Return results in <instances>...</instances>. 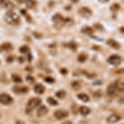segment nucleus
I'll return each mask as SVG.
<instances>
[{
    "label": "nucleus",
    "instance_id": "f257e3e1",
    "mask_svg": "<svg viewBox=\"0 0 124 124\" xmlns=\"http://www.w3.org/2000/svg\"><path fill=\"white\" fill-rule=\"evenodd\" d=\"M4 21L9 25L16 26L20 23V17L13 11H8L4 14Z\"/></svg>",
    "mask_w": 124,
    "mask_h": 124
},
{
    "label": "nucleus",
    "instance_id": "f03ea898",
    "mask_svg": "<svg viewBox=\"0 0 124 124\" xmlns=\"http://www.w3.org/2000/svg\"><path fill=\"white\" fill-rule=\"evenodd\" d=\"M41 103V99L39 98H32L28 101L27 105V110H26V113H30L32 110L37 108V106H39Z\"/></svg>",
    "mask_w": 124,
    "mask_h": 124
},
{
    "label": "nucleus",
    "instance_id": "7ed1b4c3",
    "mask_svg": "<svg viewBox=\"0 0 124 124\" xmlns=\"http://www.w3.org/2000/svg\"><path fill=\"white\" fill-rule=\"evenodd\" d=\"M64 20L65 18L63 17V16L60 13H55V15L52 17V21L55 23V27H56L57 29L61 28L64 26Z\"/></svg>",
    "mask_w": 124,
    "mask_h": 124
},
{
    "label": "nucleus",
    "instance_id": "20e7f679",
    "mask_svg": "<svg viewBox=\"0 0 124 124\" xmlns=\"http://www.w3.org/2000/svg\"><path fill=\"white\" fill-rule=\"evenodd\" d=\"M123 61V59L119 56L118 55H112L108 59V62L112 65H114V66H117Z\"/></svg>",
    "mask_w": 124,
    "mask_h": 124
},
{
    "label": "nucleus",
    "instance_id": "39448f33",
    "mask_svg": "<svg viewBox=\"0 0 124 124\" xmlns=\"http://www.w3.org/2000/svg\"><path fill=\"white\" fill-rule=\"evenodd\" d=\"M13 98L8 93H0V103L3 105H8L13 103Z\"/></svg>",
    "mask_w": 124,
    "mask_h": 124
},
{
    "label": "nucleus",
    "instance_id": "423d86ee",
    "mask_svg": "<svg viewBox=\"0 0 124 124\" xmlns=\"http://www.w3.org/2000/svg\"><path fill=\"white\" fill-rule=\"evenodd\" d=\"M54 116L58 120H61L64 119L65 117H67L69 116V113L66 110H64V109H58L54 113Z\"/></svg>",
    "mask_w": 124,
    "mask_h": 124
},
{
    "label": "nucleus",
    "instance_id": "0eeeda50",
    "mask_svg": "<svg viewBox=\"0 0 124 124\" xmlns=\"http://www.w3.org/2000/svg\"><path fill=\"white\" fill-rule=\"evenodd\" d=\"M79 13L85 17H89L92 15V10L87 7H83L79 9Z\"/></svg>",
    "mask_w": 124,
    "mask_h": 124
},
{
    "label": "nucleus",
    "instance_id": "6e6552de",
    "mask_svg": "<svg viewBox=\"0 0 124 124\" xmlns=\"http://www.w3.org/2000/svg\"><path fill=\"white\" fill-rule=\"evenodd\" d=\"M117 90V84H116V82H113V83L110 84V85L108 86L107 92L109 95L115 94Z\"/></svg>",
    "mask_w": 124,
    "mask_h": 124
},
{
    "label": "nucleus",
    "instance_id": "1a4fd4ad",
    "mask_svg": "<svg viewBox=\"0 0 124 124\" xmlns=\"http://www.w3.org/2000/svg\"><path fill=\"white\" fill-rule=\"evenodd\" d=\"M120 119H121V117L117 114H111L107 118V122L109 124H114L116 123H117Z\"/></svg>",
    "mask_w": 124,
    "mask_h": 124
},
{
    "label": "nucleus",
    "instance_id": "9d476101",
    "mask_svg": "<svg viewBox=\"0 0 124 124\" xmlns=\"http://www.w3.org/2000/svg\"><path fill=\"white\" fill-rule=\"evenodd\" d=\"M107 44L110 47L113 48V49H115V50H118L120 49V47H121V45H120L117 41H115L114 39H108L107 41Z\"/></svg>",
    "mask_w": 124,
    "mask_h": 124
},
{
    "label": "nucleus",
    "instance_id": "9b49d317",
    "mask_svg": "<svg viewBox=\"0 0 124 124\" xmlns=\"http://www.w3.org/2000/svg\"><path fill=\"white\" fill-rule=\"evenodd\" d=\"M13 91L15 93H26L28 92V88L24 86V87H18V86H16L13 89Z\"/></svg>",
    "mask_w": 124,
    "mask_h": 124
},
{
    "label": "nucleus",
    "instance_id": "f8f14e48",
    "mask_svg": "<svg viewBox=\"0 0 124 124\" xmlns=\"http://www.w3.org/2000/svg\"><path fill=\"white\" fill-rule=\"evenodd\" d=\"M0 48H1L2 51H6V52H9V51H13V46L10 42H4L3 45L0 46Z\"/></svg>",
    "mask_w": 124,
    "mask_h": 124
},
{
    "label": "nucleus",
    "instance_id": "ddd939ff",
    "mask_svg": "<svg viewBox=\"0 0 124 124\" xmlns=\"http://www.w3.org/2000/svg\"><path fill=\"white\" fill-rule=\"evenodd\" d=\"M45 86L41 84H37V85H35L34 87V91H35L36 93L37 94H42V93L45 92Z\"/></svg>",
    "mask_w": 124,
    "mask_h": 124
},
{
    "label": "nucleus",
    "instance_id": "4468645a",
    "mask_svg": "<svg viewBox=\"0 0 124 124\" xmlns=\"http://www.w3.org/2000/svg\"><path fill=\"white\" fill-rule=\"evenodd\" d=\"M48 113V108L46 106H41V107L39 108L38 110H37V116L38 117H44V116H46L47 114Z\"/></svg>",
    "mask_w": 124,
    "mask_h": 124
},
{
    "label": "nucleus",
    "instance_id": "2eb2a0df",
    "mask_svg": "<svg viewBox=\"0 0 124 124\" xmlns=\"http://www.w3.org/2000/svg\"><path fill=\"white\" fill-rule=\"evenodd\" d=\"M10 6L13 7V4L9 0H0V8H9Z\"/></svg>",
    "mask_w": 124,
    "mask_h": 124
},
{
    "label": "nucleus",
    "instance_id": "dca6fc26",
    "mask_svg": "<svg viewBox=\"0 0 124 124\" xmlns=\"http://www.w3.org/2000/svg\"><path fill=\"white\" fill-rule=\"evenodd\" d=\"M90 112H91L90 108L86 107V106H81V107L79 108V113H80L83 116L89 115V113H90Z\"/></svg>",
    "mask_w": 124,
    "mask_h": 124
},
{
    "label": "nucleus",
    "instance_id": "f3484780",
    "mask_svg": "<svg viewBox=\"0 0 124 124\" xmlns=\"http://www.w3.org/2000/svg\"><path fill=\"white\" fill-rule=\"evenodd\" d=\"M77 97L79 100L83 101L84 103H88V102L89 101V96L88 94H86V93H79V94L77 95Z\"/></svg>",
    "mask_w": 124,
    "mask_h": 124
},
{
    "label": "nucleus",
    "instance_id": "a211bd4d",
    "mask_svg": "<svg viewBox=\"0 0 124 124\" xmlns=\"http://www.w3.org/2000/svg\"><path fill=\"white\" fill-rule=\"evenodd\" d=\"M81 31L83 33L86 34V35H92L93 33V29L90 27H88V26H85L83 28L81 29Z\"/></svg>",
    "mask_w": 124,
    "mask_h": 124
},
{
    "label": "nucleus",
    "instance_id": "6ab92c4d",
    "mask_svg": "<svg viewBox=\"0 0 124 124\" xmlns=\"http://www.w3.org/2000/svg\"><path fill=\"white\" fill-rule=\"evenodd\" d=\"M87 59H88V55H86L85 53L79 54V55H78V58H77L78 61L80 62V63H84V62H85L86 61H87Z\"/></svg>",
    "mask_w": 124,
    "mask_h": 124
},
{
    "label": "nucleus",
    "instance_id": "aec40b11",
    "mask_svg": "<svg viewBox=\"0 0 124 124\" xmlns=\"http://www.w3.org/2000/svg\"><path fill=\"white\" fill-rule=\"evenodd\" d=\"M71 87L73 88V89H75V90H79V89H80L81 87V84L79 81H73L71 83Z\"/></svg>",
    "mask_w": 124,
    "mask_h": 124
},
{
    "label": "nucleus",
    "instance_id": "412c9836",
    "mask_svg": "<svg viewBox=\"0 0 124 124\" xmlns=\"http://www.w3.org/2000/svg\"><path fill=\"white\" fill-rule=\"evenodd\" d=\"M12 79H13V82L17 83V84L23 82V79H22L18 75H15V74H13V75H12Z\"/></svg>",
    "mask_w": 124,
    "mask_h": 124
},
{
    "label": "nucleus",
    "instance_id": "4be33fe9",
    "mask_svg": "<svg viewBox=\"0 0 124 124\" xmlns=\"http://www.w3.org/2000/svg\"><path fill=\"white\" fill-rule=\"evenodd\" d=\"M25 3H26V6H27V8H32L36 5L35 0H26Z\"/></svg>",
    "mask_w": 124,
    "mask_h": 124
},
{
    "label": "nucleus",
    "instance_id": "5701e85b",
    "mask_svg": "<svg viewBox=\"0 0 124 124\" xmlns=\"http://www.w3.org/2000/svg\"><path fill=\"white\" fill-rule=\"evenodd\" d=\"M55 96H56L57 98H59V99H62L66 96V93H65V90H59L55 93Z\"/></svg>",
    "mask_w": 124,
    "mask_h": 124
},
{
    "label": "nucleus",
    "instance_id": "b1692460",
    "mask_svg": "<svg viewBox=\"0 0 124 124\" xmlns=\"http://www.w3.org/2000/svg\"><path fill=\"white\" fill-rule=\"evenodd\" d=\"M47 103L51 106H57L58 105V102L55 100V99H53V98H51V97L47 98Z\"/></svg>",
    "mask_w": 124,
    "mask_h": 124
},
{
    "label": "nucleus",
    "instance_id": "393cba45",
    "mask_svg": "<svg viewBox=\"0 0 124 124\" xmlns=\"http://www.w3.org/2000/svg\"><path fill=\"white\" fill-rule=\"evenodd\" d=\"M121 9V6H120L118 3H114L110 7V10L112 12H117Z\"/></svg>",
    "mask_w": 124,
    "mask_h": 124
},
{
    "label": "nucleus",
    "instance_id": "a878e982",
    "mask_svg": "<svg viewBox=\"0 0 124 124\" xmlns=\"http://www.w3.org/2000/svg\"><path fill=\"white\" fill-rule=\"evenodd\" d=\"M116 84H117V90L123 93V89H124L123 82V81L118 80L117 82H116Z\"/></svg>",
    "mask_w": 124,
    "mask_h": 124
},
{
    "label": "nucleus",
    "instance_id": "bb28decb",
    "mask_svg": "<svg viewBox=\"0 0 124 124\" xmlns=\"http://www.w3.org/2000/svg\"><path fill=\"white\" fill-rule=\"evenodd\" d=\"M66 46L67 47H69L70 49H71L73 51H76V48H77V46H76V44H75L74 41H71V42H69L68 44H66Z\"/></svg>",
    "mask_w": 124,
    "mask_h": 124
},
{
    "label": "nucleus",
    "instance_id": "cd10ccee",
    "mask_svg": "<svg viewBox=\"0 0 124 124\" xmlns=\"http://www.w3.org/2000/svg\"><path fill=\"white\" fill-rule=\"evenodd\" d=\"M74 24V21L73 19L71 18H65L64 20V25H67V26H72Z\"/></svg>",
    "mask_w": 124,
    "mask_h": 124
},
{
    "label": "nucleus",
    "instance_id": "c85d7f7f",
    "mask_svg": "<svg viewBox=\"0 0 124 124\" xmlns=\"http://www.w3.org/2000/svg\"><path fill=\"white\" fill-rule=\"evenodd\" d=\"M19 51L21 53H27L29 51V47L27 46H23L20 47Z\"/></svg>",
    "mask_w": 124,
    "mask_h": 124
},
{
    "label": "nucleus",
    "instance_id": "c756f323",
    "mask_svg": "<svg viewBox=\"0 0 124 124\" xmlns=\"http://www.w3.org/2000/svg\"><path fill=\"white\" fill-rule=\"evenodd\" d=\"M93 27H94L95 29H97L98 31H103V26H102L101 24H99V23L94 24V25H93Z\"/></svg>",
    "mask_w": 124,
    "mask_h": 124
},
{
    "label": "nucleus",
    "instance_id": "7c9ffc66",
    "mask_svg": "<svg viewBox=\"0 0 124 124\" xmlns=\"http://www.w3.org/2000/svg\"><path fill=\"white\" fill-rule=\"evenodd\" d=\"M45 81L46 82V83L52 84V83H54V82H55V79H54L53 78L48 76V77H46V78H45Z\"/></svg>",
    "mask_w": 124,
    "mask_h": 124
},
{
    "label": "nucleus",
    "instance_id": "2f4dec72",
    "mask_svg": "<svg viewBox=\"0 0 124 124\" xmlns=\"http://www.w3.org/2000/svg\"><path fill=\"white\" fill-rule=\"evenodd\" d=\"M13 60H14V57H13V55H8V56L7 57V59H6V61H7L8 63H12V62L13 61Z\"/></svg>",
    "mask_w": 124,
    "mask_h": 124
},
{
    "label": "nucleus",
    "instance_id": "473e14b6",
    "mask_svg": "<svg viewBox=\"0 0 124 124\" xmlns=\"http://www.w3.org/2000/svg\"><path fill=\"white\" fill-rule=\"evenodd\" d=\"M60 72H61L62 75H66V74L68 73V70L65 69V68H62L61 70H60Z\"/></svg>",
    "mask_w": 124,
    "mask_h": 124
},
{
    "label": "nucleus",
    "instance_id": "72a5a7b5",
    "mask_svg": "<svg viewBox=\"0 0 124 124\" xmlns=\"http://www.w3.org/2000/svg\"><path fill=\"white\" fill-rule=\"evenodd\" d=\"M27 80L28 82H31V83H32V82L34 81V78L31 77V75H28V76L27 77Z\"/></svg>",
    "mask_w": 124,
    "mask_h": 124
},
{
    "label": "nucleus",
    "instance_id": "f704fd0d",
    "mask_svg": "<svg viewBox=\"0 0 124 124\" xmlns=\"http://www.w3.org/2000/svg\"><path fill=\"white\" fill-rule=\"evenodd\" d=\"M16 2H17L18 3H23L26 2V0H15Z\"/></svg>",
    "mask_w": 124,
    "mask_h": 124
},
{
    "label": "nucleus",
    "instance_id": "c9c22d12",
    "mask_svg": "<svg viewBox=\"0 0 124 124\" xmlns=\"http://www.w3.org/2000/svg\"><path fill=\"white\" fill-rule=\"evenodd\" d=\"M18 61H19L20 63H23V62H24V59H23V57H19V58H18Z\"/></svg>",
    "mask_w": 124,
    "mask_h": 124
},
{
    "label": "nucleus",
    "instance_id": "e433bc0d",
    "mask_svg": "<svg viewBox=\"0 0 124 124\" xmlns=\"http://www.w3.org/2000/svg\"><path fill=\"white\" fill-rule=\"evenodd\" d=\"M99 1L102 3H107V2H108L109 0H99Z\"/></svg>",
    "mask_w": 124,
    "mask_h": 124
},
{
    "label": "nucleus",
    "instance_id": "4c0bfd02",
    "mask_svg": "<svg viewBox=\"0 0 124 124\" xmlns=\"http://www.w3.org/2000/svg\"><path fill=\"white\" fill-rule=\"evenodd\" d=\"M62 124H72V123L70 121H66V122H64Z\"/></svg>",
    "mask_w": 124,
    "mask_h": 124
},
{
    "label": "nucleus",
    "instance_id": "58836bf2",
    "mask_svg": "<svg viewBox=\"0 0 124 124\" xmlns=\"http://www.w3.org/2000/svg\"><path fill=\"white\" fill-rule=\"evenodd\" d=\"M70 1L72 2V3H78V2L79 1V0H70Z\"/></svg>",
    "mask_w": 124,
    "mask_h": 124
},
{
    "label": "nucleus",
    "instance_id": "ea45409f",
    "mask_svg": "<svg viewBox=\"0 0 124 124\" xmlns=\"http://www.w3.org/2000/svg\"><path fill=\"white\" fill-rule=\"evenodd\" d=\"M17 124H24V123H23V122H22V121H17Z\"/></svg>",
    "mask_w": 124,
    "mask_h": 124
},
{
    "label": "nucleus",
    "instance_id": "a19ab883",
    "mask_svg": "<svg viewBox=\"0 0 124 124\" xmlns=\"http://www.w3.org/2000/svg\"><path fill=\"white\" fill-rule=\"evenodd\" d=\"M31 61V54H29V61Z\"/></svg>",
    "mask_w": 124,
    "mask_h": 124
}]
</instances>
